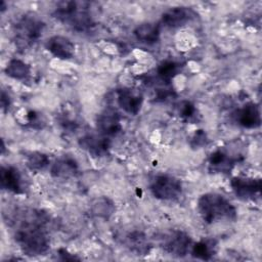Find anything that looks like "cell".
Instances as JSON below:
<instances>
[{
	"label": "cell",
	"instance_id": "cell-1",
	"mask_svg": "<svg viewBox=\"0 0 262 262\" xmlns=\"http://www.w3.org/2000/svg\"><path fill=\"white\" fill-rule=\"evenodd\" d=\"M47 217L41 211L25 214L14 232V239L23 253L29 256L45 254L49 249V236L45 229Z\"/></svg>",
	"mask_w": 262,
	"mask_h": 262
},
{
	"label": "cell",
	"instance_id": "cell-2",
	"mask_svg": "<svg viewBox=\"0 0 262 262\" xmlns=\"http://www.w3.org/2000/svg\"><path fill=\"white\" fill-rule=\"evenodd\" d=\"M53 16L78 33H87L95 25L91 3L86 1H60L56 4Z\"/></svg>",
	"mask_w": 262,
	"mask_h": 262
},
{
	"label": "cell",
	"instance_id": "cell-3",
	"mask_svg": "<svg viewBox=\"0 0 262 262\" xmlns=\"http://www.w3.org/2000/svg\"><path fill=\"white\" fill-rule=\"evenodd\" d=\"M198 210L208 224L219 221H235L237 212L235 207L222 194L216 192H207L198 200Z\"/></svg>",
	"mask_w": 262,
	"mask_h": 262
},
{
	"label": "cell",
	"instance_id": "cell-4",
	"mask_svg": "<svg viewBox=\"0 0 262 262\" xmlns=\"http://www.w3.org/2000/svg\"><path fill=\"white\" fill-rule=\"evenodd\" d=\"M45 24L34 14L23 15L13 27V40L20 50L32 47L42 36Z\"/></svg>",
	"mask_w": 262,
	"mask_h": 262
},
{
	"label": "cell",
	"instance_id": "cell-5",
	"mask_svg": "<svg viewBox=\"0 0 262 262\" xmlns=\"http://www.w3.org/2000/svg\"><path fill=\"white\" fill-rule=\"evenodd\" d=\"M149 189L158 200L174 201L182 193V183L175 176L158 174L150 180Z\"/></svg>",
	"mask_w": 262,
	"mask_h": 262
},
{
	"label": "cell",
	"instance_id": "cell-6",
	"mask_svg": "<svg viewBox=\"0 0 262 262\" xmlns=\"http://www.w3.org/2000/svg\"><path fill=\"white\" fill-rule=\"evenodd\" d=\"M244 159L241 151L226 146L219 147L209 156L208 169L212 173H229Z\"/></svg>",
	"mask_w": 262,
	"mask_h": 262
},
{
	"label": "cell",
	"instance_id": "cell-7",
	"mask_svg": "<svg viewBox=\"0 0 262 262\" xmlns=\"http://www.w3.org/2000/svg\"><path fill=\"white\" fill-rule=\"evenodd\" d=\"M230 186L234 194L243 201H254L261 195L260 178L236 176L230 180Z\"/></svg>",
	"mask_w": 262,
	"mask_h": 262
},
{
	"label": "cell",
	"instance_id": "cell-8",
	"mask_svg": "<svg viewBox=\"0 0 262 262\" xmlns=\"http://www.w3.org/2000/svg\"><path fill=\"white\" fill-rule=\"evenodd\" d=\"M192 247L191 237L184 231L175 230L164 242V250L171 256L182 258L186 256Z\"/></svg>",
	"mask_w": 262,
	"mask_h": 262
},
{
	"label": "cell",
	"instance_id": "cell-9",
	"mask_svg": "<svg viewBox=\"0 0 262 262\" xmlns=\"http://www.w3.org/2000/svg\"><path fill=\"white\" fill-rule=\"evenodd\" d=\"M196 13L193 9L186 6L172 7L166 10L161 17V23L169 29H177L190 23Z\"/></svg>",
	"mask_w": 262,
	"mask_h": 262
},
{
	"label": "cell",
	"instance_id": "cell-10",
	"mask_svg": "<svg viewBox=\"0 0 262 262\" xmlns=\"http://www.w3.org/2000/svg\"><path fill=\"white\" fill-rule=\"evenodd\" d=\"M1 188L15 194L25 192V179L20 171L13 166H2L0 171Z\"/></svg>",
	"mask_w": 262,
	"mask_h": 262
},
{
	"label": "cell",
	"instance_id": "cell-11",
	"mask_svg": "<svg viewBox=\"0 0 262 262\" xmlns=\"http://www.w3.org/2000/svg\"><path fill=\"white\" fill-rule=\"evenodd\" d=\"M117 102L125 113L135 116L141 108L143 96L137 90L131 88H121L117 90Z\"/></svg>",
	"mask_w": 262,
	"mask_h": 262
},
{
	"label": "cell",
	"instance_id": "cell-12",
	"mask_svg": "<svg viewBox=\"0 0 262 262\" xmlns=\"http://www.w3.org/2000/svg\"><path fill=\"white\" fill-rule=\"evenodd\" d=\"M235 122L246 129L258 128L261 124L260 108L255 102H247L233 114Z\"/></svg>",
	"mask_w": 262,
	"mask_h": 262
},
{
	"label": "cell",
	"instance_id": "cell-13",
	"mask_svg": "<svg viewBox=\"0 0 262 262\" xmlns=\"http://www.w3.org/2000/svg\"><path fill=\"white\" fill-rule=\"evenodd\" d=\"M96 126L100 134L104 136L117 135L122 130L120 114L113 108L104 110L97 116Z\"/></svg>",
	"mask_w": 262,
	"mask_h": 262
},
{
	"label": "cell",
	"instance_id": "cell-14",
	"mask_svg": "<svg viewBox=\"0 0 262 262\" xmlns=\"http://www.w3.org/2000/svg\"><path fill=\"white\" fill-rule=\"evenodd\" d=\"M79 145L93 157H103L111 148V141L102 134H86L79 139Z\"/></svg>",
	"mask_w": 262,
	"mask_h": 262
},
{
	"label": "cell",
	"instance_id": "cell-15",
	"mask_svg": "<svg viewBox=\"0 0 262 262\" xmlns=\"http://www.w3.org/2000/svg\"><path fill=\"white\" fill-rule=\"evenodd\" d=\"M45 48L55 57L70 59L75 54V44L67 37L54 35L47 39Z\"/></svg>",
	"mask_w": 262,
	"mask_h": 262
},
{
	"label": "cell",
	"instance_id": "cell-16",
	"mask_svg": "<svg viewBox=\"0 0 262 262\" xmlns=\"http://www.w3.org/2000/svg\"><path fill=\"white\" fill-rule=\"evenodd\" d=\"M79 172V166L75 159L71 157H61L57 159L50 168V174L55 178L74 177Z\"/></svg>",
	"mask_w": 262,
	"mask_h": 262
},
{
	"label": "cell",
	"instance_id": "cell-17",
	"mask_svg": "<svg viewBox=\"0 0 262 262\" xmlns=\"http://www.w3.org/2000/svg\"><path fill=\"white\" fill-rule=\"evenodd\" d=\"M161 35V28L156 23H143L137 26L134 30L135 38L144 44L152 45L159 42Z\"/></svg>",
	"mask_w": 262,
	"mask_h": 262
},
{
	"label": "cell",
	"instance_id": "cell-18",
	"mask_svg": "<svg viewBox=\"0 0 262 262\" xmlns=\"http://www.w3.org/2000/svg\"><path fill=\"white\" fill-rule=\"evenodd\" d=\"M217 252V242L213 238H203L192 244L190 253L192 257L201 260H210Z\"/></svg>",
	"mask_w": 262,
	"mask_h": 262
},
{
	"label": "cell",
	"instance_id": "cell-19",
	"mask_svg": "<svg viewBox=\"0 0 262 262\" xmlns=\"http://www.w3.org/2000/svg\"><path fill=\"white\" fill-rule=\"evenodd\" d=\"M181 68L182 66L180 64V62L172 59H166L158 66L156 73L158 79L163 82V84L169 85L170 82L175 78V76L178 75Z\"/></svg>",
	"mask_w": 262,
	"mask_h": 262
},
{
	"label": "cell",
	"instance_id": "cell-20",
	"mask_svg": "<svg viewBox=\"0 0 262 262\" xmlns=\"http://www.w3.org/2000/svg\"><path fill=\"white\" fill-rule=\"evenodd\" d=\"M127 246L136 255H146L149 253L150 244L147 237L139 231H134L127 236Z\"/></svg>",
	"mask_w": 262,
	"mask_h": 262
},
{
	"label": "cell",
	"instance_id": "cell-21",
	"mask_svg": "<svg viewBox=\"0 0 262 262\" xmlns=\"http://www.w3.org/2000/svg\"><path fill=\"white\" fill-rule=\"evenodd\" d=\"M5 74L15 80H26L31 74V67L20 59H11L5 68Z\"/></svg>",
	"mask_w": 262,
	"mask_h": 262
},
{
	"label": "cell",
	"instance_id": "cell-22",
	"mask_svg": "<svg viewBox=\"0 0 262 262\" xmlns=\"http://www.w3.org/2000/svg\"><path fill=\"white\" fill-rule=\"evenodd\" d=\"M27 167L32 171H42L49 165V158L40 151H33L27 157Z\"/></svg>",
	"mask_w": 262,
	"mask_h": 262
},
{
	"label": "cell",
	"instance_id": "cell-23",
	"mask_svg": "<svg viewBox=\"0 0 262 262\" xmlns=\"http://www.w3.org/2000/svg\"><path fill=\"white\" fill-rule=\"evenodd\" d=\"M177 115L184 122H195L198 120V110L190 101L183 100L177 105Z\"/></svg>",
	"mask_w": 262,
	"mask_h": 262
},
{
	"label": "cell",
	"instance_id": "cell-24",
	"mask_svg": "<svg viewBox=\"0 0 262 262\" xmlns=\"http://www.w3.org/2000/svg\"><path fill=\"white\" fill-rule=\"evenodd\" d=\"M26 124L34 129H40L44 125V121L42 119L41 114L35 111H29L26 113Z\"/></svg>",
	"mask_w": 262,
	"mask_h": 262
},
{
	"label": "cell",
	"instance_id": "cell-25",
	"mask_svg": "<svg viewBox=\"0 0 262 262\" xmlns=\"http://www.w3.org/2000/svg\"><path fill=\"white\" fill-rule=\"evenodd\" d=\"M208 141V138H207V135L205 133L204 130H198L195 131V133L193 134L191 140H190V145L192 147H201L203 145H206Z\"/></svg>",
	"mask_w": 262,
	"mask_h": 262
},
{
	"label": "cell",
	"instance_id": "cell-26",
	"mask_svg": "<svg viewBox=\"0 0 262 262\" xmlns=\"http://www.w3.org/2000/svg\"><path fill=\"white\" fill-rule=\"evenodd\" d=\"M10 105V99H9V96L8 94L5 93L4 90H2V93H1V107L2 110H6L8 108Z\"/></svg>",
	"mask_w": 262,
	"mask_h": 262
},
{
	"label": "cell",
	"instance_id": "cell-27",
	"mask_svg": "<svg viewBox=\"0 0 262 262\" xmlns=\"http://www.w3.org/2000/svg\"><path fill=\"white\" fill-rule=\"evenodd\" d=\"M58 254L62 257V258H61L62 260H75V259H78V258H76L75 256L70 255V254L68 253V251H67V250H64V249H60V250H58Z\"/></svg>",
	"mask_w": 262,
	"mask_h": 262
}]
</instances>
